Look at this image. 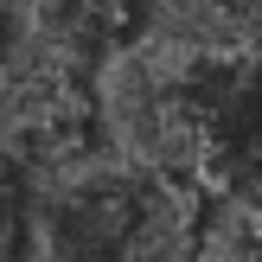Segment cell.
Instances as JSON below:
<instances>
[{"label":"cell","mask_w":262,"mask_h":262,"mask_svg":"<svg viewBox=\"0 0 262 262\" xmlns=\"http://www.w3.org/2000/svg\"><path fill=\"white\" fill-rule=\"evenodd\" d=\"M160 186L166 179L135 173L109 147H83L38 173L26 243L38 262H128Z\"/></svg>","instance_id":"1"}]
</instances>
